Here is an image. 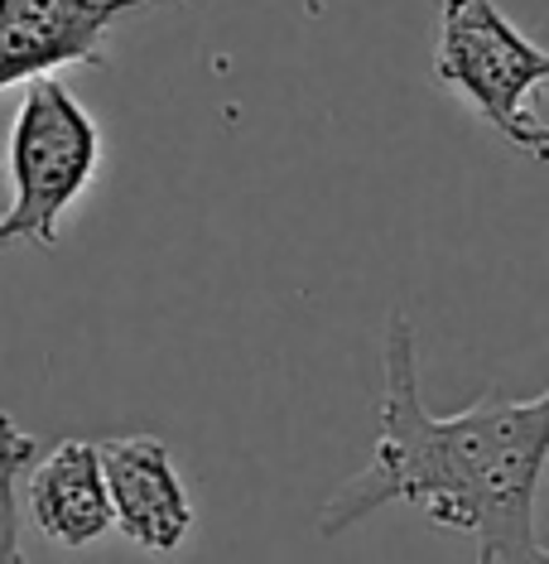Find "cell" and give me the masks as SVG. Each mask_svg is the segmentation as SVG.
I'll return each mask as SVG.
<instances>
[{"mask_svg":"<svg viewBox=\"0 0 549 564\" xmlns=\"http://www.w3.org/2000/svg\"><path fill=\"white\" fill-rule=\"evenodd\" d=\"M381 401L372 464L333 487L318 507V535L362 525L381 507L405 502L433 531L472 541V564H549L540 541V478L549 440V391L526 401L487 391L477 405L433 415L419 391L415 324L405 314L386 318L381 348Z\"/></svg>","mask_w":549,"mask_h":564,"instance_id":"1","label":"cell"},{"mask_svg":"<svg viewBox=\"0 0 549 564\" xmlns=\"http://www.w3.org/2000/svg\"><path fill=\"white\" fill-rule=\"evenodd\" d=\"M101 164V131L87 107L58 78L24 83L20 111L6 140V174L15 198L0 213V247L30 241L40 251L58 247V217L87 194Z\"/></svg>","mask_w":549,"mask_h":564,"instance_id":"2","label":"cell"},{"mask_svg":"<svg viewBox=\"0 0 549 564\" xmlns=\"http://www.w3.org/2000/svg\"><path fill=\"white\" fill-rule=\"evenodd\" d=\"M433 73L506 145L549 160V131L530 111V93L549 83V54L502 15L496 0H439Z\"/></svg>","mask_w":549,"mask_h":564,"instance_id":"3","label":"cell"},{"mask_svg":"<svg viewBox=\"0 0 549 564\" xmlns=\"http://www.w3.org/2000/svg\"><path fill=\"white\" fill-rule=\"evenodd\" d=\"M160 0H0V93L54 68H111V24Z\"/></svg>","mask_w":549,"mask_h":564,"instance_id":"4","label":"cell"},{"mask_svg":"<svg viewBox=\"0 0 549 564\" xmlns=\"http://www.w3.org/2000/svg\"><path fill=\"white\" fill-rule=\"evenodd\" d=\"M97 464L107 482L111 525L145 555H174L194 531V502L164 440L155 434L101 440Z\"/></svg>","mask_w":549,"mask_h":564,"instance_id":"5","label":"cell"},{"mask_svg":"<svg viewBox=\"0 0 549 564\" xmlns=\"http://www.w3.org/2000/svg\"><path fill=\"white\" fill-rule=\"evenodd\" d=\"M20 492L44 541L63 550H87L111 531V502L107 482H101L97 444L87 440H63L44 458H34L20 478Z\"/></svg>","mask_w":549,"mask_h":564,"instance_id":"6","label":"cell"},{"mask_svg":"<svg viewBox=\"0 0 549 564\" xmlns=\"http://www.w3.org/2000/svg\"><path fill=\"white\" fill-rule=\"evenodd\" d=\"M34 458L40 444L10 420V410H0V564H30L20 541V478Z\"/></svg>","mask_w":549,"mask_h":564,"instance_id":"7","label":"cell"}]
</instances>
